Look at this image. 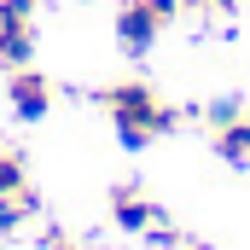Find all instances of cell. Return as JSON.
Returning a JSON list of instances; mask_svg holds the SVG:
<instances>
[{
	"instance_id": "obj_1",
	"label": "cell",
	"mask_w": 250,
	"mask_h": 250,
	"mask_svg": "<svg viewBox=\"0 0 250 250\" xmlns=\"http://www.w3.org/2000/svg\"><path fill=\"white\" fill-rule=\"evenodd\" d=\"M99 99H105V111H111V123H117V140H123L128 151L151 146L157 134H169V128L181 123V111H175V105H163L146 82H111Z\"/></svg>"
},
{
	"instance_id": "obj_2",
	"label": "cell",
	"mask_w": 250,
	"mask_h": 250,
	"mask_svg": "<svg viewBox=\"0 0 250 250\" xmlns=\"http://www.w3.org/2000/svg\"><path fill=\"white\" fill-rule=\"evenodd\" d=\"M169 18H181V0H128L123 12H117V41H123L128 53H146Z\"/></svg>"
},
{
	"instance_id": "obj_3",
	"label": "cell",
	"mask_w": 250,
	"mask_h": 250,
	"mask_svg": "<svg viewBox=\"0 0 250 250\" xmlns=\"http://www.w3.org/2000/svg\"><path fill=\"white\" fill-rule=\"evenodd\" d=\"M6 93H12V111H18L23 123H41V117L53 111V99H59V93H53V82H47L41 70H29V64H18V70H12V87H6Z\"/></svg>"
},
{
	"instance_id": "obj_4",
	"label": "cell",
	"mask_w": 250,
	"mask_h": 250,
	"mask_svg": "<svg viewBox=\"0 0 250 250\" xmlns=\"http://www.w3.org/2000/svg\"><path fill=\"white\" fill-rule=\"evenodd\" d=\"M111 221H117L123 233H151V227L163 221V209H157L140 187H117L111 192Z\"/></svg>"
},
{
	"instance_id": "obj_5",
	"label": "cell",
	"mask_w": 250,
	"mask_h": 250,
	"mask_svg": "<svg viewBox=\"0 0 250 250\" xmlns=\"http://www.w3.org/2000/svg\"><path fill=\"white\" fill-rule=\"evenodd\" d=\"M35 59V29H29V18H0V64H29Z\"/></svg>"
},
{
	"instance_id": "obj_6",
	"label": "cell",
	"mask_w": 250,
	"mask_h": 250,
	"mask_svg": "<svg viewBox=\"0 0 250 250\" xmlns=\"http://www.w3.org/2000/svg\"><path fill=\"white\" fill-rule=\"evenodd\" d=\"M215 151L227 163H250V117H233L227 128H215Z\"/></svg>"
},
{
	"instance_id": "obj_7",
	"label": "cell",
	"mask_w": 250,
	"mask_h": 250,
	"mask_svg": "<svg viewBox=\"0 0 250 250\" xmlns=\"http://www.w3.org/2000/svg\"><path fill=\"white\" fill-rule=\"evenodd\" d=\"M35 215V192H18V198H0V239L6 233H18L23 221Z\"/></svg>"
},
{
	"instance_id": "obj_8",
	"label": "cell",
	"mask_w": 250,
	"mask_h": 250,
	"mask_svg": "<svg viewBox=\"0 0 250 250\" xmlns=\"http://www.w3.org/2000/svg\"><path fill=\"white\" fill-rule=\"evenodd\" d=\"M18 192H29V169L18 151H0V198H18Z\"/></svg>"
},
{
	"instance_id": "obj_9",
	"label": "cell",
	"mask_w": 250,
	"mask_h": 250,
	"mask_svg": "<svg viewBox=\"0 0 250 250\" xmlns=\"http://www.w3.org/2000/svg\"><path fill=\"white\" fill-rule=\"evenodd\" d=\"M204 117H209L215 128H227L233 117H245V105H239V99H215V105H204Z\"/></svg>"
},
{
	"instance_id": "obj_10",
	"label": "cell",
	"mask_w": 250,
	"mask_h": 250,
	"mask_svg": "<svg viewBox=\"0 0 250 250\" xmlns=\"http://www.w3.org/2000/svg\"><path fill=\"white\" fill-rule=\"evenodd\" d=\"M151 245H157V250H181V233H169V227L157 221V227H151Z\"/></svg>"
},
{
	"instance_id": "obj_11",
	"label": "cell",
	"mask_w": 250,
	"mask_h": 250,
	"mask_svg": "<svg viewBox=\"0 0 250 250\" xmlns=\"http://www.w3.org/2000/svg\"><path fill=\"white\" fill-rule=\"evenodd\" d=\"M0 18H29V0H0Z\"/></svg>"
},
{
	"instance_id": "obj_12",
	"label": "cell",
	"mask_w": 250,
	"mask_h": 250,
	"mask_svg": "<svg viewBox=\"0 0 250 250\" xmlns=\"http://www.w3.org/2000/svg\"><path fill=\"white\" fill-rule=\"evenodd\" d=\"M41 250H76V239H70V233H47V245Z\"/></svg>"
},
{
	"instance_id": "obj_13",
	"label": "cell",
	"mask_w": 250,
	"mask_h": 250,
	"mask_svg": "<svg viewBox=\"0 0 250 250\" xmlns=\"http://www.w3.org/2000/svg\"><path fill=\"white\" fill-rule=\"evenodd\" d=\"M209 6H215V12H233V6H239V0H209Z\"/></svg>"
}]
</instances>
